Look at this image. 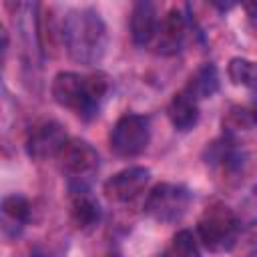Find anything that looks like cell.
Here are the masks:
<instances>
[{
    "label": "cell",
    "mask_w": 257,
    "mask_h": 257,
    "mask_svg": "<svg viewBox=\"0 0 257 257\" xmlns=\"http://www.w3.org/2000/svg\"><path fill=\"white\" fill-rule=\"evenodd\" d=\"M62 42L72 60L80 64H96L106 48V26L92 8L72 10L64 16Z\"/></svg>",
    "instance_id": "7a4b0ae2"
},
{
    "label": "cell",
    "mask_w": 257,
    "mask_h": 257,
    "mask_svg": "<svg viewBox=\"0 0 257 257\" xmlns=\"http://www.w3.org/2000/svg\"><path fill=\"white\" fill-rule=\"evenodd\" d=\"M66 143H68V137L64 126L56 120H44L28 133L26 153L36 161H44L50 157H58Z\"/></svg>",
    "instance_id": "8992f818"
},
{
    "label": "cell",
    "mask_w": 257,
    "mask_h": 257,
    "mask_svg": "<svg viewBox=\"0 0 257 257\" xmlns=\"http://www.w3.org/2000/svg\"><path fill=\"white\" fill-rule=\"evenodd\" d=\"M106 257H118V255H106Z\"/></svg>",
    "instance_id": "ffe728a7"
},
{
    "label": "cell",
    "mask_w": 257,
    "mask_h": 257,
    "mask_svg": "<svg viewBox=\"0 0 257 257\" xmlns=\"http://www.w3.org/2000/svg\"><path fill=\"white\" fill-rule=\"evenodd\" d=\"M167 114H169L171 124L177 131L187 133L199 122V100L193 98L183 88V90L173 94V98L169 102V108H167Z\"/></svg>",
    "instance_id": "7c38bea8"
},
{
    "label": "cell",
    "mask_w": 257,
    "mask_h": 257,
    "mask_svg": "<svg viewBox=\"0 0 257 257\" xmlns=\"http://www.w3.org/2000/svg\"><path fill=\"white\" fill-rule=\"evenodd\" d=\"M151 179V171L145 167H126L104 181L102 193L112 203H128L143 193Z\"/></svg>",
    "instance_id": "ba28073f"
},
{
    "label": "cell",
    "mask_w": 257,
    "mask_h": 257,
    "mask_svg": "<svg viewBox=\"0 0 257 257\" xmlns=\"http://www.w3.org/2000/svg\"><path fill=\"white\" fill-rule=\"evenodd\" d=\"M185 36H187V18L179 8H171L159 22L153 46L159 54L171 56L181 50Z\"/></svg>",
    "instance_id": "9c48e42d"
},
{
    "label": "cell",
    "mask_w": 257,
    "mask_h": 257,
    "mask_svg": "<svg viewBox=\"0 0 257 257\" xmlns=\"http://www.w3.org/2000/svg\"><path fill=\"white\" fill-rule=\"evenodd\" d=\"M243 8H245V10L249 12V16H253V18L257 16V2H247V4L243 6Z\"/></svg>",
    "instance_id": "ac0fdd59"
},
{
    "label": "cell",
    "mask_w": 257,
    "mask_h": 257,
    "mask_svg": "<svg viewBox=\"0 0 257 257\" xmlns=\"http://www.w3.org/2000/svg\"><path fill=\"white\" fill-rule=\"evenodd\" d=\"M227 74H229L231 82L237 86H247V88L257 86V62L255 60L235 56L229 60Z\"/></svg>",
    "instance_id": "2e32d148"
},
{
    "label": "cell",
    "mask_w": 257,
    "mask_h": 257,
    "mask_svg": "<svg viewBox=\"0 0 257 257\" xmlns=\"http://www.w3.org/2000/svg\"><path fill=\"white\" fill-rule=\"evenodd\" d=\"M110 149L114 155L131 159V157H139L151 141V124L149 118L143 114H135V112H126L122 114L112 131H110Z\"/></svg>",
    "instance_id": "277c9868"
},
{
    "label": "cell",
    "mask_w": 257,
    "mask_h": 257,
    "mask_svg": "<svg viewBox=\"0 0 257 257\" xmlns=\"http://www.w3.org/2000/svg\"><path fill=\"white\" fill-rule=\"evenodd\" d=\"M239 161H241V155L235 149V143L231 139H221L207 147V163L211 167H217L223 173L237 169Z\"/></svg>",
    "instance_id": "9a60e30c"
},
{
    "label": "cell",
    "mask_w": 257,
    "mask_h": 257,
    "mask_svg": "<svg viewBox=\"0 0 257 257\" xmlns=\"http://www.w3.org/2000/svg\"><path fill=\"white\" fill-rule=\"evenodd\" d=\"M191 205V193L183 185L159 183L145 201V213L159 223L179 221Z\"/></svg>",
    "instance_id": "5b68a950"
},
{
    "label": "cell",
    "mask_w": 257,
    "mask_h": 257,
    "mask_svg": "<svg viewBox=\"0 0 257 257\" xmlns=\"http://www.w3.org/2000/svg\"><path fill=\"white\" fill-rule=\"evenodd\" d=\"M60 169L70 179H86L98 169V153L96 149L82 139H68L64 149L58 155Z\"/></svg>",
    "instance_id": "52a82bcc"
},
{
    "label": "cell",
    "mask_w": 257,
    "mask_h": 257,
    "mask_svg": "<svg viewBox=\"0 0 257 257\" xmlns=\"http://www.w3.org/2000/svg\"><path fill=\"white\" fill-rule=\"evenodd\" d=\"M185 90L197 98V100H203V98H211L217 90H219V72H217V66L211 64V62H205L201 64L187 80L185 84Z\"/></svg>",
    "instance_id": "5bb4252c"
},
{
    "label": "cell",
    "mask_w": 257,
    "mask_h": 257,
    "mask_svg": "<svg viewBox=\"0 0 257 257\" xmlns=\"http://www.w3.org/2000/svg\"><path fill=\"white\" fill-rule=\"evenodd\" d=\"M159 257H169V255H167V253H165V255H159Z\"/></svg>",
    "instance_id": "d6986e66"
},
{
    "label": "cell",
    "mask_w": 257,
    "mask_h": 257,
    "mask_svg": "<svg viewBox=\"0 0 257 257\" xmlns=\"http://www.w3.org/2000/svg\"><path fill=\"white\" fill-rule=\"evenodd\" d=\"M159 28V18H157V8L155 4L141 0L133 6L131 12V36L137 46H147L153 44Z\"/></svg>",
    "instance_id": "30bf717a"
},
{
    "label": "cell",
    "mask_w": 257,
    "mask_h": 257,
    "mask_svg": "<svg viewBox=\"0 0 257 257\" xmlns=\"http://www.w3.org/2000/svg\"><path fill=\"white\" fill-rule=\"evenodd\" d=\"M50 90L56 104L72 110L82 120H90L98 114L110 92V78L104 72L78 74L64 70L54 76Z\"/></svg>",
    "instance_id": "6da1fadb"
},
{
    "label": "cell",
    "mask_w": 257,
    "mask_h": 257,
    "mask_svg": "<svg viewBox=\"0 0 257 257\" xmlns=\"http://www.w3.org/2000/svg\"><path fill=\"white\" fill-rule=\"evenodd\" d=\"M100 221V207L98 203L84 191L78 189L70 197V223L78 231H90Z\"/></svg>",
    "instance_id": "4fadbf2b"
},
{
    "label": "cell",
    "mask_w": 257,
    "mask_h": 257,
    "mask_svg": "<svg viewBox=\"0 0 257 257\" xmlns=\"http://www.w3.org/2000/svg\"><path fill=\"white\" fill-rule=\"evenodd\" d=\"M0 213H2V235L6 239H14L20 235V231L30 219V203L20 195H8L2 201Z\"/></svg>",
    "instance_id": "8fae6325"
},
{
    "label": "cell",
    "mask_w": 257,
    "mask_h": 257,
    "mask_svg": "<svg viewBox=\"0 0 257 257\" xmlns=\"http://www.w3.org/2000/svg\"><path fill=\"white\" fill-rule=\"evenodd\" d=\"M167 255L169 257H201V249H199L195 235L191 231L183 229V231H177L173 235L169 249H167Z\"/></svg>",
    "instance_id": "e0dca14e"
},
{
    "label": "cell",
    "mask_w": 257,
    "mask_h": 257,
    "mask_svg": "<svg viewBox=\"0 0 257 257\" xmlns=\"http://www.w3.org/2000/svg\"><path fill=\"white\" fill-rule=\"evenodd\" d=\"M197 233L205 249L211 253H227L237 245L239 219L227 205L215 203L203 211L197 223Z\"/></svg>",
    "instance_id": "3957f363"
}]
</instances>
